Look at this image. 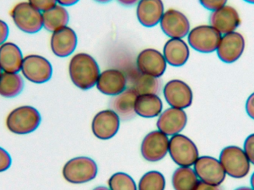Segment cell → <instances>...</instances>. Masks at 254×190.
Segmentation results:
<instances>
[{
    "instance_id": "obj_1",
    "label": "cell",
    "mask_w": 254,
    "mask_h": 190,
    "mask_svg": "<svg viewBox=\"0 0 254 190\" xmlns=\"http://www.w3.org/2000/svg\"><path fill=\"white\" fill-rule=\"evenodd\" d=\"M68 72L72 83L82 90H89L97 84L100 68L91 55L78 53L70 61Z\"/></svg>"
},
{
    "instance_id": "obj_2",
    "label": "cell",
    "mask_w": 254,
    "mask_h": 190,
    "mask_svg": "<svg viewBox=\"0 0 254 190\" xmlns=\"http://www.w3.org/2000/svg\"><path fill=\"white\" fill-rule=\"evenodd\" d=\"M41 115L31 106H22L13 109L6 118V127L13 134L24 135L34 132L41 123Z\"/></svg>"
},
{
    "instance_id": "obj_3",
    "label": "cell",
    "mask_w": 254,
    "mask_h": 190,
    "mask_svg": "<svg viewBox=\"0 0 254 190\" xmlns=\"http://www.w3.org/2000/svg\"><path fill=\"white\" fill-rule=\"evenodd\" d=\"M219 161L226 175L233 179L246 177L251 170V162L244 149L237 146L224 148L219 155Z\"/></svg>"
},
{
    "instance_id": "obj_4",
    "label": "cell",
    "mask_w": 254,
    "mask_h": 190,
    "mask_svg": "<svg viewBox=\"0 0 254 190\" xmlns=\"http://www.w3.org/2000/svg\"><path fill=\"white\" fill-rule=\"evenodd\" d=\"M98 174V166L92 158L77 157L68 161L63 169L65 181L74 185L87 183Z\"/></svg>"
},
{
    "instance_id": "obj_5",
    "label": "cell",
    "mask_w": 254,
    "mask_h": 190,
    "mask_svg": "<svg viewBox=\"0 0 254 190\" xmlns=\"http://www.w3.org/2000/svg\"><path fill=\"white\" fill-rule=\"evenodd\" d=\"M16 26L27 34H35L43 28V15L29 2L18 3L10 11Z\"/></svg>"
},
{
    "instance_id": "obj_6",
    "label": "cell",
    "mask_w": 254,
    "mask_h": 190,
    "mask_svg": "<svg viewBox=\"0 0 254 190\" xmlns=\"http://www.w3.org/2000/svg\"><path fill=\"white\" fill-rule=\"evenodd\" d=\"M168 151L172 159L180 167H191L199 158L196 145L183 134H175L170 138Z\"/></svg>"
},
{
    "instance_id": "obj_7",
    "label": "cell",
    "mask_w": 254,
    "mask_h": 190,
    "mask_svg": "<svg viewBox=\"0 0 254 190\" xmlns=\"http://www.w3.org/2000/svg\"><path fill=\"white\" fill-rule=\"evenodd\" d=\"M222 34L210 25L195 27L188 34V43L191 48L202 54L216 52Z\"/></svg>"
},
{
    "instance_id": "obj_8",
    "label": "cell",
    "mask_w": 254,
    "mask_h": 190,
    "mask_svg": "<svg viewBox=\"0 0 254 190\" xmlns=\"http://www.w3.org/2000/svg\"><path fill=\"white\" fill-rule=\"evenodd\" d=\"M21 71L28 81L42 84L52 78L53 68L46 58L40 55H30L24 58Z\"/></svg>"
},
{
    "instance_id": "obj_9",
    "label": "cell",
    "mask_w": 254,
    "mask_h": 190,
    "mask_svg": "<svg viewBox=\"0 0 254 190\" xmlns=\"http://www.w3.org/2000/svg\"><path fill=\"white\" fill-rule=\"evenodd\" d=\"M194 171L200 182L219 186L226 178V173L219 160L210 156L200 157L194 164Z\"/></svg>"
},
{
    "instance_id": "obj_10",
    "label": "cell",
    "mask_w": 254,
    "mask_h": 190,
    "mask_svg": "<svg viewBox=\"0 0 254 190\" xmlns=\"http://www.w3.org/2000/svg\"><path fill=\"white\" fill-rule=\"evenodd\" d=\"M246 40L243 34L234 31L222 36L216 52L219 60L225 63L237 62L244 53Z\"/></svg>"
},
{
    "instance_id": "obj_11",
    "label": "cell",
    "mask_w": 254,
    "mask_h": 190,
    "mask_svg": "<svg viewBox=\"0 0 254 190\" xmlns=\"http://www.w3.org/2000/svg\"><path fill=\"white\" fill-rule=\"evenodd\" d=\"M169 140L167 135L160 131L149 133L142 142L141 155L146 161L157 162L162 160L169 150Z\"/></svg>"
},
{
    "instance_id": "obj_12",
    "label": "cell",
    "mask_w": 254,
    "mask_h": 190,
    "mask_svg": "<svg viewBox=\"0 0 254 190\" xmlns=\"http://www.w3.org/2000/svg\"><path fill=\"white\" fill-rule=\"evenodd\" d=\"M163 32L170 38L182 39L190 31V24L182 12L170 9L164 12L160 21Z\"/></svg>"
},
{
    "instance_id": "obj_13",
    "label": "cell",
    "mask_w": 254,
    "mask_h": 190,
    "mask_svg": "<svg viewBox=\"0 0 254 190\" xmlns=\"http://www.w3.org/2000/svg\"><path fill=\"white\" fill-rule=\"evenodd\" d=\"M136 64L140 73L156 78L161 77L167 68L164 55L154 49H146L140 52Z\"/></svg>"
},
{
    "instance_id": "obj_14",
    "label": "cell",
    "mask_w": 254,
    "mask_h": 190,
    "mask_svg": "<svg viewBox=\"0 0 254 190\" xmlns=\"http://www.w3.org/2000/svg\"><path fill=\"white\" fill-rule=\"evenodd\" d=\"M166 101L171 107L184 109L190 107L193 100L192 89L180 80L169 81L164 87Z\"/></svg>"
},
{
    "instance_id": "obj_15",
    "label": "cell",
    "mask_w": 254,
    "mask_h": 190,
    "mask_svg": "<svg viewBox=\"0 0 254 190\" xmlns=\"http://www.w3.org/2000/svg\"><path fill=\"white\" fill-rule=\"evenodd\" d=\"M119 127L120 118L112 109L98 112L92 121V132L101 140H109L114 137L119 131Z\"/></svg>"
},
{
    "instance_id": "obj_16",
    "label": "cell",
    "mask_w": 254,
    "mask_h": 190,
    "mask_svg": "<svg viewBox=\"0 0 254 190\" xmlns=\"http://www.w3.org/2000/svg\"><path fill=\"white\" fill-rule=\"evenodd\" d=\"M210 24L222 35L234 32L241 24V19L237 9L231 5H225L212 12Z\"/></svg>"
},
{
    "instance_id": "obj_17",
    "label": "cell",
    "mask_w": 254,
    "mask_h": 190,
    "mask_svg": "<svg viewBox=\"0 0 254 190\" xmlns=\"http://www.w3.org/2000/svg\"><path fill=\"white\" fill-rule=\"evenodd\" d=\"M51 49L59 58H66L76 49L77 37L72 28L65 26L52 33L51 37Z\"/></svg>"
},
{
    "instance_id": "obj_18",
    "label": "cell",
    "mask_w": 254,
    "mask_h": 190,
    "mask_svg": "<svg viewBox=\"0 0 254 190\" xmlns=\"http://www.w3.org/2000/svg\"><path fill=\"white\" fill-rule=\"evenodd\" d=\"M188 116L183 109L170 108L161 114L157 127L166 135L173 136L178 134L186 127Z\"/></svg>"
},
{
    "instance_id": "obj_19",
    "label": "cell",
    "mask_w": 254,
    "mask_h": 190,
    "mask_svg": "<svg viewBox=\"0 0 254 190\" xmlns=\"http://www.w3.org/2000/svg\"><path fill=\"white\" fill-rule=\"evenodd\" d=\"M97 88L106 95L116 96L126 90L127 79L125 73L120 70L107 69L100 74Z\"/></svg>"
},
{
    "instance_id": "obj_20",
    "label": "cell",
    "mask_w": 254,
    "mask_h": 190,
    "mask_svg": "<svg viewBox=\"0 0 254 190\" xmlns=\"http://www.w3.org/2000/svg\"><path fill=\"white\" fill-rule=\"evenodd\" d=\"M137 17L145 27L155 26L160 23L164 13L162 0H140L137 6Z\"/></svg>"
},
{
    "instance_id": "obj_21",
    "label": "cell",
    "mask_w": 254,
    "mask_h": 190,
    "mask_svg": "<svg viewBox=\"0 0 254 190\" xmlns=\"http://www.w3.org/2000/svg\"><path fill=\"white\" fill-rule=\"evenodd\" d=\"M23 59L20 49L15 43L5 42L0 46V67L2 72L19 73Z\"/></svg>"
},
{
    "instance_id": "obj_22",
    "label": "cell",
    "mask_w": 254,
    "mask_h": 190,
    "mask_svg": "<svg viewBox=\"0 0 254 190\" xmlns=\"http://www.w3.org/2000/svg\"><path fill=\"white\" fill-rule=\"evenodd\" d=\"M137 93L131 88H128L120 95L115 96L110 103L112 110L119 115L120 120L130 121L135 117L134 103Z\"/></svg>"
},
{
    "instance_id": "obj_23",
    "label": "cell",
    "mask_w": 254,
    "mask_h": 190,
    "mask_svg": "<svg viewBox=\"0 0 254 190\" xmlns=\"http://www.w3.org/2000/svg\"><path fill=\"white\" fill-rule=\"evenodd\" d=\"M163 55L169 65L182 66L189 59V47L182 39L171 38L164 45Z\"/></svg>"
},
{
    "instance_id": "obj_24",
    "label": "cell",
    "mask_w": 254,
    "mask_h": 190,
    "mask_svg": "<svg viewBox=\"0 0 254 190\" xmlns=\"http://www.w3.org/2000/svg\"><path fill=\"white\" fill-rule=\"evenodd\" d=\"M127 83L137 95L153 94L158 95L161 90V80L159 78L142 74L140 71H134L126 75Z\"/></svg>"
},
{
    "instance_id": "obj_25",
    "label": "cell",
    "mask_w": 254,
    "mask_h": 190,
    "mask_svg": "<svg viewBox=\"0 0 254 190\" xmlns=\"http://www.w3.org/2000/svg\"><path fill=\"white\" fill-rule=\"evenodd\" d=\"M162 109V101L157 95L146 94L136 97L134 111L139 116L145 118H155L161 115Z\"/></svg>"
},
{
    "instance_id": "obj_26",
    "label": "cell",
    "mask_w": 254,
    "mask_h": 190,
    "mask_svg": "<svg viewBox=\"0 0 254 190\" xmlns=\"http://www.w3.org/2000/svg\"><path fill=\"white\" fill-rule=\"evenodd\" d=\"M45 29L53 33L68 25L69 15L64 6L57 4L55 7L42 13Z\"/></svg>"
},
{
    "instance_id": "obj_27",
    "label": "cell",
    "mask_w": 254,
    "mask_h": 190,
    "mask_svg": "<svg viewBox=\"0 0 254 190\" xmlns=\"http://www.w3.org/2000/svg\"><path fill=\"white\" fill-rule=\"evenodd\" d=\"M24 80L18 73L2 72L0 75V96L13 98L23 91Z\"/></svg>"
},
{
    "instance_id": "obj_28",
    "label": "cell",
    "mask_w": 254,
    "mask_h": 190,
    "mask_svg": "<svg viewBox=\"0 0 254 190\" xmlns=\"http://www.w3.org/2000/svg\"><path fill=\"white\" fill-rule=\"evenodd\" d=\"M199 182L195 171L190 167H179L173 173L172 179L175 190H195Z\"/></svg>"
},
{
    "instance_id": "obj_29",
    "label": "cell",
    "mask_w": 254,
    "mask_h": 190,
    "mask_svg": "<svg viewBox=\"0 0 254 190\" xmlns=\"http://www.w3.org/2000/svg\"><path fill=\"white\" fill-rule=\"evenodd\" d=\"M165 185V179L161 173L150 171L140 179L138 190H164Z\"/></svg>"
},
{
    "instance_id": "obj_30",
    "label": "cell",
    "mask_w": 254,
    "mask_h": 190,
    "mask_svg": "<svg viewBox=\"0 0 254 190\" xmlns=\"http://www.w3.org/2000/svg\"><path fill=\"white\" fill-rule=\"evenodd\" d=\"M110 190H137L132 178L125 173H117L109 180Z\"/></svg>"
},
{
    "instance_id": "obj_31",
    "label": "cell",
    "mask_w": 254,
    "mask_h": 190,
    "mask_svg": "<svg viewBox=\"0 0 254 190\" xmlns=\"http://www.w3.org/2000/svg\"><path fill=\"white\" fill-rule=\"evenodd\" d=\"M28 2L40 12H45L57 5V0H28Z\"/></svg>"
},
{
    "instance_id": "obj_32",
    "label": "cell",
    "mask_w": 254,
    "mask_h": 190,
    "mask_svg": "<svg viewBox=\"0 0 254 190\" xmlns=\"http://www.w3.org/2000/svg\"><path fill=\"white\" fill-rule=\"evenodd\" d=\"M12 158L10 154L0 146V173L7 171L11 167Z\"/></svg>"
},
{
    "instance_id": "obj_33",
    "label": "cell",
    "mask_w": 254,
    "mask_h": 190,
    "mask_svg": "<svg viewBox=\"0 0 254 190\" xmlns=\"http://www.w3.org/2000/svg\"><path fill=\"white\" fill-rule=\"evenodd\" d=\"M199 1L204 8L213 12L226 5L228 0H199Z\"/></svg>"
},
{
    "instance_id": "obj_34",
    "label": "cell",
    "mask_w": 254,
    "mask_h": 190,
    "mask_svg": "<svg viewBox=\"0 0 254 190\" xmlns=\"http://www.w3.org/2000/svg\"><path fill=\"white\" fill-rule=\"evenodd\" d=\"M244 151L250 161L254 165V133L250 134L245 140Z\"/></svg>"
},
{
    "instance_id": "obj_35",
    "label": "cell",
    "mask_w": 254,
    "mask_h": 190,
    "mask_svg": "<svg viewBox=\"0 0 254 190\" xmlns=\"http://www.w3.org/2000/svg\"><path fill=\"white\" fill-rule=\"evenodd\" d=\"M9 35V28L4 21L0 19V46L5 43Z\"/></svg>"
},
{
    "instance_id": "obj_36",
    "label": "cell",
    "mask_w": 254,
    "mask_h": 190,
    "mask_svg": "<svg viewBox=\"0 0 254 190\" xmlns=\"http://www.w3.org/2000/svg\"><path fill=\"white\" fill-rule=\"evenodd\" d=\"M246 110L248 115L254 120V92L249 96L246 101Z\"/></svg>"
},
{
    "instance_id": "obj_37",
    "label": "cell",
    "mask_w": 254,
    "mask_h": 190,
    "mask_svg": "<svg viewBox=\"0 0 254 190\" xmlns=\"http://www.w3.org/2000/svg\"><path fill=\"white\" fill-rule=\"evenodd\" d=\"M195 190H221L219 186H214V185H208V184L204 183L202 182H198L196 188Z\"/></svg>"
},
{
    "instance_id": "obj_38",
    "label": "cell",
    "mask_w": 254,
    "mask_h": 190,
    "mask_svg": "<svg viewBox=\"0 0 254 190\" xmlns=\"http://www.w3.org/2000/svg\"><path fill=\"white\" fill-rule=\"evenodd\" d=\"M80 0H57L58 4L62 6L74 5L76 3L78 2Z\"/></svg>"
},
{
    "instance_id": "obj_39",
    "label": "cell",
    "mask_w": 254,
    "mask_h": 190,
    "mask_svg": "<svg viewBox=\"0 0 254 190\" xmlns=\"http://www.w3.org/2000/svg\"><path fill=\"white\" fill-rule=\"evenodd\" d=\"M120 4H122V5L125 6H133L134 4H137V3L139 2L140 0H117Z\"/></svg>"
},
{
    "instance_id": "obj_40",
    "label": "cell",
    "mask_w": 254,
    "mask_h": 190,
    "mask_svg": "<svg viewBox=\"0 0 254 190\" xmlns=\"http://www.w3.org/2000/svg\"><path fill=\"white\" fill-rule=\"evenodd\" d=\"M235 190H254L252 188H248V187H241V188H237Z\"/></svg>"
},
{
    "instance_id": "obj_41",
    "label": "cell",
    "mask_w": 254,
    "mask_h": 190,
    "mask_svg": "<svg viewBox=\"0 0 254 190\" xmlns=\"http://www.w3.org/2000/svg\"><path fill=\"white\" fill-rule=\"evenodd\" d=\"M251 185H252V189L254 190V173L251 177Z\"/></svg>"
},
{
    "instance_id": "obj_42",
    "label": "cell",
    "mask_w": 254,
    "mask_h": 190,
    "mask_svg": "<svg viewBox=\"0 0 254 190\" xmlns=\"http://www.w3.org/2000/svg\"><path fill=\"white\" fill-rule=\"evenodd\" d=\"M93 190H110L108 188H105V187H98V188H95Z\"/></svg>"
},
{
    "instance_id": "obj_43",
    "label": "cell",
    "mask_w": 254,
    "mask_h": 190,
    "mask_svg": "<svg viewBox=\"0 0 254 190\" xmlns=\"http://www.w3.org/2000/svg\"><path fill=\"white\" fill-rule=\"evenodd\" d=\"M95 1H98V2L106 3L109 2V1H112V0H95Z\"/></svg>"
},
{
    "instance_id": "obj_44",
    "label": "cell",
    "mask_w": 254,
    "mask_h": 190,
    "mask_svg": "<svg viewBox=\"0 0 254 190\" xmlns=\"http://www.w3.org/2000/svg\"><path fill=\"white\" fill-rule=\"evenodd\" d=\"M244 1H246V2L250 3V4H254V0H244Z\"/></svg>"
},
{
    "instance_id": "obj_45",
    "label": "cell",
    "mask_w": 254,
    "mask_h": 190,
    "mask_svg": "<svg viewBox=\"0 0 254 190\" xmlns=\"http://www.w3.org/2000/svg\"><path fill=\"white\" fill-rule=\"evenodd\" d=\"M1 73H2V71H1V67H0V75H1Z\"/></svg>"
}]
</instances>
